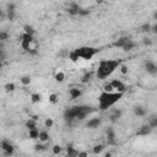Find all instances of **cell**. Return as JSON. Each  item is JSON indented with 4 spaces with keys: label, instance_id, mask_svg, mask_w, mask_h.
Here are the masks:
<instances>
[{
    "label": "cell",
    "instance_id": "8992f818",
    "mask_svg": "<svg viewBox=\"0 0 157 157\" xmlns=\"http://www.w3.org/2000/svg\"><path fill=\"white\" fill-rule=\"evenodd\" d=\"M112 82V85H113V87H114V90L115 91H118V92H125L127 91V86H125V84H124L123 81H120V80H118V78H114L113 81H110Z\"/></svg>",
    "mask_w": 157,
    "mask_h": 157
},
{
    "label": "cell",
    "instance_id": "74e56055",
    "mask_svg": "<svg viewBox=\"0 0 157 157\" xmlns=\"http://www.w3.org/2000/svg\"><path fill=\"white\" fill-rule=\"evenodd\" d=\"M151 28H152V27H151L149 24H145V25H142V26H141V30H142V31H145V32L151 31Z\"/></svg>",
    "mask_w": 157,
    "mask_h": 157
},
{
    "label": "cell",
    "instance_id": "7c38bea8",
    "mask_svg": "<svg viewBox=\"0 0 157 157\" xmlns=\"http://www.w3.org/2000/svg\"><path fill=\"white\" fill-rule=\"evenodd\" d=\"M120 118H122V110L120 109H114L113 112L110 113V115H109V120L112 123L118 122Z\"/></svg>",
    "mask_w": 157,
    "mask_h": 157
},
{
    "label": "cell",
    "instance_id": "4316f807",
    "mask_svg": "<svg viewBox=\"0 0 157 157\" xmlns=\"http://www.w3.org/2000/svg\"><path fill=\"white\" fill-rule=\"evenodd\" d=\"M91 78H92V74L91 72H86L85 75L81 77V82H82V84H87V82L91 81Z\"/></svg>",
    "mask_w": 157,
    "mask_h": 157
},
{
    "label": "cell",
    "instance_id": "ee69618b",
    "mask_svg": "<svg viewBox=\"0 0 157 157\" xmlns=\"http://www.w3.org/2000/svg\"><path fill=\"white\" fill-rule=\"evenodd\" d=\"M155 18H157V12H156V14H155Z\"/></svg>",
    "mask_w": 157,
    "mask_h": 157
},
{
    "label": "cell",
    "instance_id": "2e32d148",
    "mask_svg": "<svg viewBox=\"0 0 157 157\" xmlns=\"http://www.w3.org/2000/svg\"><path fill=\"white\" fill-rule=\"evenodd\" d=\"M134 114H135L136 117H145L146 109L144 107H141V106H136V107H134Z\"/></svg>",
    "mask_w": 157,
    "mask_h": 157
},
{
    "label": "cell",
    "instance_id": "f546056e",
    "mask_svg": "<svg viewBox=\"0 0 157 157\" xmlns=\"http://www.w3.org/2000/svg\"><path fill=\"white\" fill-rule=\"evenodd\" d=\"M5 91L6 92H12V91H15V89H16V86H15V84H12V82H9V84H6L5 85Z\"/></svg>",
    "mask_w": 157,
    "mask_h": 157
},
{
    "label": "cell",
    "instance_id": "ac0fdd59",
    "mask_svg": "<svg viewBox=\"0 0 157 157\" xmlns=\"http://www.w3.org/2000/svg\"><path fill=\"white\" fill-rule=\"evenodd\" d=\"M78 152H80V151L75 150L71 145L66 147V155H68L69 157H76V156H78Z\"/></svg>",
    "mask_w": 157,
    "mask_h": 157
},
{
    "label": "cell",
    "instance_id": "83f0119b",
    "mask_svg": "<svg viewBox=\"0 0 157 157\" xmlns=\"http://www.w3.org/2000/svg\"><path fill=\"white\" fill-rule=\"evenodd\" d=\"M24 31L26 32V33L32 35V36H33V35L36 33L35 28H33V27H32V26H30V25H25V26H24Z\"/></svg>",
    "mask_w": 157,
    "mask_h": 157
},
{
    "label": "cell",
    "instance_id": "277c9868",
    "mask_svg": "<svg viewBox=\"0 0 157 157\" xmlns=\"http://www.w3.org/2000/svg\"><path fill=\"white\" fill-rule=\"evenodd\" d=\"M77 54V57L80 59H84V60H91L95 55L99 52L98 48L95 47H89V45H85V47H80L77 49H74Z\"/></svg>",
    "mask_w": 157,
    "mask_h": 157
},
{
    "label": "cell",
    "instance_id": "e575fe53",
    "mask_svg": "<svg viewBox=\"0 0 157 157\" xmlns=\"http://www.w3.org/2000/svg\"><path fill=\"white\" fill-rule=\"evenodd\" d=\"M60 152H62V146H59V145L53 146V154L54 155H59Z\"/></svg>",
    "mask_w": 157,
    "mask_h": 157
},
{
    "label": "cell",
    "instance_id": "3957f363",
    "mask_svg": "<svg viewBox=\"0 0 157 157\" xmlns=\"http://www.w3.org/2000/svg\"><path fill=\"white\" fill-rule=\"evenodd\" d=\"M124 96L123 92L113 91V92H106L103 91L102 93L98 96V108L99 110H108L110 107L120 101V98Z\"/></svg>",
    "mask_w": 157,
    "mask_h": 157
},
{
    "label": "cell",
    "instance_id": "1f68e13d",
    "mask_svg": "<svg viewBox=\"0 0 157 157\" xmlns=\"http://www.w3.org/2000/svg\"><path fill=\"white\" fill-rule=\"evenodd\" d=\"M103 149H104V145H96L95 147H93V154H101V152L103 151Z\"/></svg>",
    "mask_w": 157,
    "mask_h": 157
},
{
    "label": "cell",
    "instance_id": "6da1fadb",
    "mask_svg": "<svg viewBox=\"0 0 157 157\" xmlns=\"http://www.w3.org/2000/svg\"><path fill=\"white\" fill-rule=\"evenodd\" d=\"M122 62L117 60V59H103L98 63V68L96 71V76L97 78L104 80L108 76H110L112 74L117 70L118 68H120Z\"/></svg>",
    "mask_w": 157,
    "mask_h": 157
},
{
    "label": "cell",
    "instance_id": "603a6c76",
    "mask_svg": "<svg viewBox=\"0 0 157 157\" xmlns=\"http://www.w3.org/2000/svg\"><path fill=\"white\" fill-rule=\"evenodd\" d=\"M147 124H149L152 129L157 128V115H152V117H150L149 120H147Z\"/></svg>",
    "mask_w": 157,
    "mask_h": 157
},
{
    "label": "cell",
    "instance_id": "cb8c5ba5",
    "mask_svg": "<svg viewBox=\"0 0 157 157\" xmlns=\"http://www.w3.org/2000/svg\"><path fill=\"white\" fill-rule=\"evenodd\" d=\"M54 78H55V81L57 82H63L64 80H65V74H64L63 71H58L57 74H55Z\"/></svg>",
    "mask_w": 157,
    "mask_h": 157
},
{
    "label": "cell",
    "instance_id": "4dcf8cb0",
    "mask_svg": "<svg viewBox=\"0 0 157 157\" xmlns=\"http://www.w3.org/2000/svg\"><path fill=\"white\" fill-rule=\"evenodd\" d=\"M21 84L24 86H28L31 84V77L30 76H24L21 77Z\"/></svg>",
    "mask_w": 157,
    "mask_h": 157
},
{
    "label": "cell",
    "instance_id": "44dd1931",
    "mask_svg": "<svg viewBox=\"0 0 157 157\" xmlns=\"http://www.w3.org/2000/svg\"><path fill=\"white\" fill-rule=\"evenodd\" d=\"M26 128L28 129V130H31V129H36L37 128V120L36 119H33V118H31V119H28V120L26 122Z\"/></svg>",
    "mask_w": 157,
    "mask_h": 157
},
{
    "label": "cell",
    "instance_id": "60d3db41",
    "mask_svg": "<svg viewBox=\"0 0 157 157\" xmlns=\"http://www.w3.org/2000/svg\"><path fill=\"white\" fill-rule=\"evenodd\" d=\"M89 154L87 152H78V157H85V156H87Z\"/></svg>",
    "mask_w": 157,
    "mask_h": 157
},
{
    "label": "cell",
    "instance_id": "7a4b0ae2",
    "mask_svg": "<svg viewBox=\"0 0 157 157\" xmlns=\"http://www.w3.org/2000/svg\"><path fill=\"white\" fill-rule=\"evenodd\" d=\"M92 112L93 109L89 106H75V107H70L64 110V119L69 123L72 120H84Z\"/></svg>",
    "mask_w": 157,
    "mask_h": 157
},
{
    "label": "cell",
    "instance_id": "9c48e42d",
    "mask_svg": "<svg viewBox=\"0 0 157 157\" xmlns=\"http://www.w3.org/2000/svg\"><path fill=\"white\" fill-rule=\"evenodd\" d=\"M151 130H152V128L149 125V124H145V125H141L140 129L137 130V135L139 136H147L151 133Z\"/></svg>",
    "mask_w": 157,
    "mask_h": 157
},
{
    "label": "cell",
    "instance_id": "5bb4252c",
    "mask_svg": "<svg viewBox=\"0 0 157 157\" xmlns=\"http://www.w3.org/2000/svg\"><path fill=\"white\" fill-rule=\"evenodd\" d=\"M80 6L77 5V4L75 3H72L70 6L68 7V12H69V15H71V16H75V15H78V12H80Z\"/></svg>",
    "mask_w": 157,
    "mask_h": 157
},
{
    "label": "cell",
    "instance_id": "b9f144b4",
    "mask_svg": "<svg viewBox=\"0 0 157 157\" xmlns=\"http://www.w3.org/2000/svg\"><path fill=\"white\" fill-rule=\"evenodd\" d=\"M152 31H154L155 32V33H157V24L154 26V27H152Z\"/></svg>",
    "mask_w": 157,
    "mask_h": 157
},
{
    "label": "cell",
    "instance_id": "d4e9b609",
    "mask_svg": "<svg viewBox=\"0 0 157 157\" xmlns=\"http://www.w3.org/2000/svg\"><path fill=\"white\" fill-rule=\"evenodd\" d=\"M103 91H106V92H113V91H115L114 87H113V85H112V82H104Z\"/></svg>",
    "mask_w": 157,
    "mask_h": 157
},
{
    "label": "cell",
    "instance_id": "7402d4cb",
    "mask_svg": "<svg viewBox=\"0 0 157 157\" xmlns=\"http://www.w3.org/2000/svg\"><path fill=\"white\" fill-rule=\"evenodd\" d=\"M30 98H31L32 103H39L41 101H42V95L41 93H32Z\"/></svg>",
    "mask_w": 157,
    "mask_h": 157
},
{
    "label": "cell",
    "instance_id": "d6986e66",
    "mask_svg": "<svg viewBox=\"0 0 157 157\" xmlns=\"http://www.w3.org/2000/svg\"><path fill=\"white\" fill-rule=\"evenodd\" d=\"M135 47H136V43L134 42V41L130 39V41H129V42H128L125 45H124V47H123L122 49L124 50V52H130V50H133Z\"/></svg>",
    "mask_w": 157,
    "mask_h": 157
},
{
    "label": "cell",
    "instance_id": "7bdbcfd3",
    "mask_svg": "<svg viewBox=\"0 0 157 157\" xmlns=\"http://www.w3.org/2000/svg\"><path fill=\"white\" fill-rule=\"evenodd\" d=\"M97 3H98V4H102V3H103V0H97Z\"/></svg>",
    "mask_w": 157,
    "mask_h": 157
},
{
    "label": "cell",
    "instance_id": "5b68a950",
    "mask_svg": "<svg viewBox=\"0 0 157 157\" xmlns=\"http://www.w3.org/2000/svg\"><path fill=\"white\" fill-rule=\"evenodd\" d=\"M0 146H1V150L4 151V155H5V156H12L14 152H15V149H14V146L10 144V141L6 140V139L1 141Z\"/></svg>",
    "mask_w": 157,
    "mask_h": 157
},
{
    "label": "cell",
    "instance_id": "d6a6232c",
    "mask_svg": "<svg viewBox=\"0 0 157 157\" xmlns=\"http://www.w3.org/2000/svg\"><path fill=\"white\" fill-rule=\"evenodd\" d=\"M54 125V120L52 118H47L45 119V122H44V127L45 128H52Z\"/></svg>",
    "mask_w": 157,
    "mask_h": 157
},
{
    "label": "cell",
    "instance_id": "8fae6325",
    "mask_svg": "<svg viewBox=\"0 0 157 157\" xmlns=\"http://www.w3.org/2000/svg\"><path fill=\"white\" fill-rule=\"evenodd\" d=\"M101 125V118H91L89 122L86 123V127L90 129H96Z\"/></svg>",
    "mask_w": 157,
    "mask_h": 157
},
{
    "label": "cell",
    "instance_id": "484cf974",
    "mask_svg": "<svg viewBox=\"0 0 157 157\" xmlns=\"http://www.w3.org/2000/svg\"><path fill=\"white\" fill-rule=\"evenodd\" d=\"M69 59H70L72 63H76V62H78V59H80V58L77 57V54H76L75 50H71V52L69 53Z\"/></svg>",
    "mask_w": 157,
    "mask_h": 157
},
{
    "label": "cell",
    "instance_id": "e0dca14e",
    "mask_svg": "<svg viewBox=\"0 0 157 157\" xmlns=\"http://www.w3.org/2000/svg\"><path fill=\"white\" fill-rule=\"evenodd\" d=\"M39 130L38 129H31V130H28V136H30V139H32V140H37L39 137Z\"/></svg>",
    "mask_w": 157,
    "mask_h": 157
},
{
    "label": "cell",
    "instance_id": "ffe728a7",
    "mask_svg": "<svg viewBox=\"0 0 157 157\" xmlns=\"http://www.w3.org/2000/svg\"><path fill=\"white\" fill-rule=\"evenodd\" d=\"M38 140H39V142H47L48 140H49V134H48V131H45V130H43V131H41L39 133V137H38Z\"/></svg>",
    "mask_w": 157,
    "mask_h": 157
},
{
    "label": "cell",
    "instance_id": "836d02e7",
    "mask_svg": "<svg viewBox=\"0 0 157 157\" xmlns=\"http://www.w3.org/2000/svg\"><path fill=\"white\" fill-rule=\"evenodd\" d=\"M7 39H9V35L6 33V32H4V31L0 32V41H1V42H5V41H7Z\"/></svg>",
    "mask_w": 157,
    "mask_h": 157
},
{
    "label": "cell",
    "instance_id": "f35d334b",
    "mask_svg": "<svg viewBox=\"0 0 157 157\" xmlns=\"http://www.w3.org/2000/svg\"><path fill=\"white\" fill-rule=\"evenodd\" d=\"M35 149H36L37 151H42V150L45 149V147H44V145H43V142H41V144H37V145L35 146Z\"/></svg>",
    "mask_w": 157,
    "mask_h": 157
},
{
    "label": "cell",
    "instance_id": "ba28073f",
    "mask_svg": "<svg viewBox=\"0 0 157 157\" xmlns=\"http://www.w3.org/2000/svg\"><path fill=\"white\" fill-rule=\"evenodd\" d=\"M106 134H107V144L108 145H115L117 144V142H115V131H114L113 128H108Z\"/></svg>",
    "mask_w": 157,
    "mask_h": 157
},
{
    "label": "cell",
    "instance_id": "ab89813d",
    "mask_svg": "<svg viewBox=\"0 0 157 157\" xmlns=\"http://www.w3.org/2000/svg\"><path fill=\"white\" fill-rule=\"evenodd\" d=\"M142 43H144L145 45H151L152 44V41H151V38H144Z\"/></svg>",
    "mask_w": 157,
    "mask_h": 157
},
{
    "label": "cell",
    "instance_id": "4fadbf2b",
    "mask_svg": "<svg viewBox=\"0 0 157 157\" xmlns=\"http://www.w3.org/2000/svg\"><path fill=\"white\" fill-rule=\"evenodd\" d=\"M81 95H82V92L80 89H77V87H72V89L69 90V96H70L71 99H77Z\"/></svg>",
    "mask_w": 157,
    "mask_h": 157
},
{
    "label": "cell",
    "instance_id": "30bf717a",
    "mask_svg": "<svg viewBox=\"0 0 157 157\" xmlns=\"http://www.w3.org/2000/svg\"><path fill=\"white\" fill-rule=\"evenodd\" d=\"M129 41H130V38H129V37H127V36H124V37H120V38L119 39H117L115 41V42L113 43V45L115 48H123L124 45H125Z\"/></svg>",
    "mask_w": 157,
    "mask_h": 157
},
{
    "label": "cell",
    "instance_id": "d590c367",
    "mask_svg": "<svg viewBox=\"0 0 157 157\" xmlns=\"http://www.w3.org/2000/svg\"><path fill=\"white\" fill-rule=\"evenodd\" d=\"M89 14H90L89 9H80V12H78V15H80V16H87Z\"/></svg>",
    "mask_w": 157,
    "mask_h": 157
},
{
    "label": "cell",
    "instance_id": "8d00e7d4",
    "mask_svg": "<svg viewBox=\"0 0 157 157\" xmlns=\"http://www.w3.org/2000/svg\"><path fill=\"white\" fill-rule=\"evenodd\" d=\"M120 71H122L123 75H127L128 71H129V68L127 65H120Z\"/></svg>",
    "mask_w": 157,
    "mask_h": 157
},
{
    "label": "cell",
    "instance_id": "9a60e30c",
    "mask_svg": "<svg viewBox=\"0 0 157 157\" xmlns=\"http://www.w3.org/2000/svg\"><path fill=\"white\" fill-rule=\"evenodd\" d=\"M7 18L10 21L15 20V4H9L7 5Z\"/></svg>",
    "mask_w": 157,
    "mask_h": 157
},
{
    "label": "cell",
    "instance_id": "f1b7e54d",
    "mask_svg": "<svg viewBox=\"0 0 157 157\" xmlns=\"http://www.w3.org/2000/svg\"><path fill=\"white\" fill-rule=\"evenodd\" d=\"M48 98H49V102H50V103H53V104L58 103V101H59V97H58L57 93H50Z\"/></svg>",
    "mask_w": 157,
    "mask_h": 157
},
{
    "label": "cell",
    "instance_id": "52a82bcc",
    "mask_svg": "<svg viewBox=\"0 0 157 157\" xmlns=\"http://www.w3.org/2000/svg\"><path fill=\"white\" fill-rule=\"evenodd\" d=\"M145 69L150 75H157V65L152 60H147L145 63Z\"/></svg>",
    "mask_w": 157,
    "mask_h": 157
}]
</instances>
